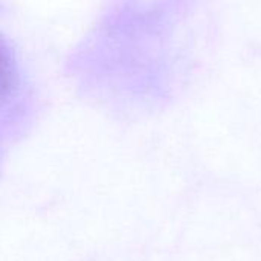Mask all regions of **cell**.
<instances>
[{
  "instance_id": "cell-1",
  "label": "cell",
  "mask_w": 261,
  "mask_h": 261,
  "mask_svg": "<svg viewBox=\"0 0 261 261\" xmlns=\"http://www.w3.org/2000/svg\"><path fill=\"white\" fill-rule=\"evenodd\" d=\"M28 98V76L18 49L0 32V124L17 115Z\"/></svg>"
}]
</instances>
